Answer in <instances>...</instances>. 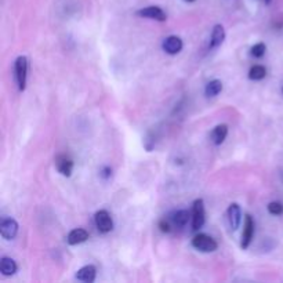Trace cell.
Instances as JSON below:
<instances>
[{
	"mask_svg": "<svg viewBox=\"0 0 283 283\" xmlns=\"http://www.w3.org/2000/svg\"><path fill=\"white\" fill-rule=\"evenodd\" d=\"M282 91H283V87H282Z\"/></svg>",
	"mask_w": 283,
	"mask_h": 283,
	"instance_id": "d4e9b609",
	"label": "cell"
},
{
	"mask_svg": "<svg viewBox=\"0 0 283 283\" xmlns=\"http://www.w3.org/2000/svg\"><path fill=\"white\" fill-rule=\"evenodd\" d=\"M0 233L7 240L14 239L18 233V222L14 218H3L0 222Z\"/></svg>",
	"mask_w": 283,
	"mask_h": 283,
	"instance_id": "8992f818",
	"label": "cell"
},
{
	"mask_svg": "<svg viewBox=\"0 0 283 283\" xmlns=\"http://www.w3.org/2000/svg\"><path fill=\"white\" fill-rule=\"evenodd\" d=\"M0 272L4 276H11L17 272V264L13 258L10 257H3L0 260Z\"/></svg>",
	"mask_w": 283,
	"mask_h": 283,
	"instance_id": "9a60e30c",
	"label": "cell"
},
{
	"mask_svg": "<svg viewBox=\"0 0 283 283\" xmlns=\"http://www.w3.org/2000/svg\"><path fill=\"white\" fill-rule=\"evenodd\" d=\"M55 166H57V170L61 173L62 176L69 177L72 174V170H73V162L65 155H58L55 158Z\"/></svg>",
	"mask_w": 283,
	"mask_h": 283,
	"instance_id": "9c48e42d",
	"label": "cell"
},
{
	"mask_svg": "<svg viewBox=\"0 0 283 283\" xmlns=\"http://www.w3.org/2000/svg\"><path fill=\"white\" fill-rule=\"evenodd\" d=\"M183 40L178 37V36H168L163 40V50L166 51L170 55H176L178 54L181 50H183Z\"/></svg>",
	"mask_w": 283,
	"mask_h": 283,
	"instance_id": "ba28073f",
	"label": "cell"
},
{
	"mask_svg": "<svg viewBox=\"0 0 283 283\" xmlns=\"http://www.w3.org/2000/svg\"><path fill=\"white\" fill-rule=\"evenodd\" d=\"M227 135H228V126L227 124H218L213 129L210 138H212V142L214 145H221L222 142L225 141Z\"/></svg>",
	"mask_w": 283,
	"mask_h": 283,
	"instance_id": "4fadbf2b",
	"label": "cell"
},
{
	"mask_svg": "<svg viewBox=\"0 0 283 283\" xmlns=\"http://www.w3.org/2000/svg\"><path fill=\"white\" fill-rule=\"evenodd\" d=\"M221 91H222V82L221 80H217V79L209 82V83H207V86H206V89H204V93H206V96H207V97H216V96H218Z\"/></svg>",
	"mask_w": 283,
	"mask_h": 283,
	"instance_id": "2e32d148",
	"label": "cell"
},
{
	"mask_svg": "<svg viewBox=\"0 0 283 283\" xmlns=\"http://www.w3.org/2000/svg\"><path fill=\"white\" fill-rule=\"evenodd\" d=\"M87 239H89V232L87 231L82 230V228H76V230H72L68 233L67 242L71 246H76V245H80V243L86 242Z\"/></svg>",
	"mask_w": 283,
	"mask_h": 283,
	"instance_id": "7c38bea8",
	"label": "cell"
},
{
	"mask_svg": "<svg viewBox=\"0 0 283 283\" xmlns=\"http://www.w3.org/2000/svg\"><path fill=\"white\" fill-rule=\"evenodd\" d=\"M97 269L94 266H84L76 272V279L86 283H93L96 281Z\"/></svg>",
	"mask_w": 283,
	"mask_h": 283,
	"instance_id": "30bf717a",
	"label": "cell"
},
{
	"mask_svg": "<svg viewBox=\"0 0 283 283\" xmlns=\"http://www.w3.org/2000/svg\"><path fill=\"white\" fill-rule=\"evenodd\" d=\"M243 233H242V243H240V248L243 250L250 246L251 243V239L254 236V220L250 214L245 216V225H243Z\"/></svg>",
	"mask_w": 283,
	"mask_h": 283,
	"instance_id": "5b68a950",
	"label": "cell"
},
{
	"mask_svg": "<svg viewBox=\"0 0 283 283\" xmlns=\"http://www.w3.org/2000/svg\"><path fill=\"white\" fill-rule=\"evenodd\" d=\"M184 1H186V3H192V1H195V0H184Z\"/></svg>",
	"mask_w": 283,
	"mask_h": 283,
	"instance_id": "603a6c76",
	"label": "cell"
},
{
	"mask_svg": "<svg viewBox=\"0 0 283 283\" xmlns=\"http://www.w3.org/2000/svg\"><path fill=\"white\" fill-rule=\"evenodd\" d=\"M159 230L163 232V233H168L171 231V227H170V222L166 221V220H160L159 224H158Z\"/></svg>",
	"mask_w": 283,
	"mask_h": 283,
	"instance_id": "44dd1931",
	"label": "cell"
},
{
	"mask_svg": "<svg viewBox=\"0 0 283 283\" xmlns=\"http://www.w3.org/2000/svg\"><path fill=\"white\" fill-rule=\"evenodd\" d=\"M189 213L186 210H178L173 214V222L177 225V227H185L188 221H189Z\"/></svg>",
	"mask_w": 283,
	"mask_h": 283,
	"instance_id": "ac0fdd59",
	"label": "cell"
},
{
	"mask_svg": "<svg viewBox=\"0 0 283 283\" xmlns=\"http://www.w3.org/2000/svg\"><path fill=\"white\" fill-rule=\"evenodd\" d=\"M192 246L196 250L202 251V253H213V251H216L217 248H218L217 242L212 236L206 235V233H198V235H195L194 238H192Z\"/></svg>",
	"mask_w": 283,
	"mask_h": 283,
	"instance_id": "6da1fadb",
	"label": "cell"
},
{
	"mask_svg": "<svg viewBox=\"0 0 283 283\" xmlns=\"http://www.w3.org/2000/svg\"><path fill=\"white\" fill-rule=\"evenodd\" d=\"M204 202L203 199H196L192 206V230L199 231L204 225Z\"/></svg>",
	"mask_w": 283,
	"mask_h": 283,
	"instance_id": "3957f363",
	"label": "cell"
},
{
	"mask_svg": "<svg viewBox=\"0 0 283 283\" xmlns=\"http://www.w3.org/2000/svg\"><path fill=\"white\" fill-rule=\"evenodd\" d=\"M266 4H269V3H271V0H266Z\"/></svg>",
	"mask_w": 283,
	"mask_h": 283,
	"instance_id": "cb8c5ba5",
	"label": "cell"
},
{
	"mask_svg": "<svg viewBox=\"0 0 283 283\" xmlns=\"http://www.w3.org/2000/svg\"><path fill=\"white\" fill-rule=\"evenodd\" d=\"M266 51V46L264 43H257L251 47V50H250V53L251 55L254 57V58H261V57H264V54Z\"/></svg>",
	"mask_w": 283,
	"mask_h": 283,
	"instance_id": "d6986e66",
	"label": "cell"
},
{
	"mask_svg": "<svg viewBox=\"0 0 283 283\" xmlns=\"http://www.w3.org/2000/svg\"><path fill=\"white\" fill-rule=\"evenodd\" d=\"M266 76V67L263 65H254L249 71V79L251 80H263Z\"/></svg>",
	"mask_w": 283,
	"mask_h": 283,
	"instance_id": "e0dca14e",
	"label": "cell"
},
{
	"mask_svg": "<svg viewBox=\"0 0 283 283\" xmlns=\"http://www.w3.org/2000/svg\"><path fill=\"white\" fill-rule=\"evenodd\" d=\"M268 212L271 213V214H274V216H281L283 214V204L281 202H271V203L268 204Z\"/></svg>",
	"mask_w": 283,
	"mask_h": 283,
	"instance_id": "ffe728a7",
	"label": "cell"
},
{
	"mask_svg": "<svg viewBox=\"0 0 283 283\" xmlns=\"http://www.w3.org/2000/svg\"><path fill=\"white\" fill-rule=\"evenodd\" d=\"M101 177L104 178V180H108V178H111V176H112V168L108 167V166H105V167L101 168Z\"/></svg>",
	"mask_w": 283,
	"mask_h": 283,
	"instance_id": "7402d4cb",
	"label": "cell"
},
{
	"mask_svg": "<svg viewBox=\"0 0 283 283\" xmlns=\"http://www.w3.org/2000/svg\"><path fill=\"white\" fill-rule=\"evenodd\" d=\"M228 220H230L231 228L233 231H236L240 225L242 221V212L238 203H231L228 207Z\"/></svg>",
	"mask_w": 283,
	"mask_h": 283,
	"instance_id": "8fae6325",
	"label": "cell"
},
{
	"mask_svg": "<svg viewBox=\"0 0 283 283\" xmlns=\"http://www.w3.org/2000/svg\"><path fill=\"white\" fill-rule=\"evenodd\" d=\"M16 79L18 83L19 91H24L27 87V76H28V58L25 55H19L16 60Z\"/></svg>",
	"mask_w": 283,
	"mask_h": 283,
	"instance_id": "7a4b0ae2",
	"label": "cell"
},
{
	"mask_svg": "<svg viewBox=\"0 0 283 283\" xmlns=\"http://www.w3.org/2000/svg\"><path fill=\"white\" fill-rule=\"evenodd\" d=\"M94 222H96V227L98 228V231L102 232V233H108V232H111V231L114 230L112 217H111V214L106 210H100V212L96 213Z\"/></svg>",
	"mask_w": 283,
	"mask_h": 283,
	"instance_id": "277c9868",
	"label": "cell"
},
{
	"mask_svg": "<svg viewBox=\"0 0 283 283\" xmlns=\"http://www.w3.org/2000/svg\"><path fill=\"white\" fill-rule=\"evenodd\" d=\"M137 16L142 18H150V19H155V21H159L163 22L167 19V16L163 10L158 7V6H150V7H145L137 11Z\"/></svg>",
	"mask_w": 283,
	"mask_h": 283,
	"instance_id": "52a82bcc",
	"label": "cell"
},
{
	"mask_svg": "<svg viewBox=\"0 0 283 283\" xmlns=\"http://www.w3.org/2000/svg\"><path fill=\"white\" fill-rule=\"evenodd\" d=\"M224 39H225V29L222 25L218 24L213 28L212 37H210V49H217L218 46H221Z\"/></svg>",
	"mask_w": 283,
	"mask_h": 283,
	"instance_id": "5bb4252c",
	"label": "cell"
}]
</instances>
